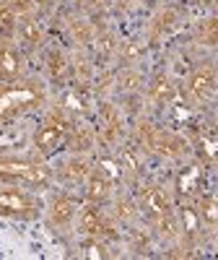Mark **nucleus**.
Listing matches in <instances>:
<instances>
[{"mask_svg":"<svg viewBox=\"0 0 218 260\" xmlns=\"http://www.w3.org/2000/svg\"><path fill=\"white\" fill-rule=\"evenodd\" d=\"M218 86V73L210 62H203L200 68H195L187 78V86H185V94H187V102L190 104H203L213 96Z\"/></svg>","mask_w":218,"mask_h":260,"instance_id":"obj_5","label":"nucleus"},{"mask_svg":"<svg viewBox=\"0 0 218 260\" xmlns=\"http://www.w3.org/2000/svg\"><path fill=\"white\" fill-rule=\"evenodd\" d=\"M60 107L65 112H70V115H83V112H89V99H86L81 91L70 89V91L62 94V104Z\"/></svg>","mask_w":218,"mask_h":260,"instance_id":"obj_21","label":"nucleus"},{"mask_svg":"<svg viewBox=\"0 0 218 260\" xmlns=\"http://www.w3.org/2000/svg\"><path fill=\"white\" fill-rule=\"evenodd\" d=\"M39 213H42V201L34 195L31 187L0 182V216H3V219L31 221Z\"/></svg>","mask_w":218,"mask_h":260,"instance_id":"obj_4","label":"nucleus"},{"mask_svg":"<svg viewBox=\"0 0 218 260\" xmlns=\"http://www.w3.org/2000/svg\"><path fill=\"white\" fill-rule=\"evenodd\" d=\"M203 182H205V175H203V164H190L179 172L177 177V195L182 203H192L198 195L203 192Z\"/></svg>","mask_w":218,"mask_h":260,"instance_id":"obj_9","label":"nucleus"},{"mask_svg":"<svg viewBox=\"0 0 218 260\" xmlns=\"http://www.w3.org/2000/svg\"><path fill=\"white\" fill-rule=\"evenodd\" d=\"M83 187H86V190H83L86 203H96V206L106 203V201H109V195H112V190H115V185L109 182L104 175H99L96 169L89 175V180L83 182Z\"/></svg>","mask_w":218,"mask_h":260,"instance_id":"obj_13","label":"nucleus"},{"mask_svg":"<svg viewBox=\"0 0 218 260\" xmlns=\"http://www.w3.org/2000/svg\"><path fill=\"white\" fill-rule=\"evenodd\" d=\"M99 138L104 143H115L117 141V133H120V115L112 104H101L99 110Z\"/></svg>","mask_w":218,"mask_h":260,"instance_id":"obj_15","label":"nucleus"},{"mask_svg":"<svg viewBox=\"0 0 218 260\" xmlns=\"http://www.w3.org/2000/svg\"><path fill=\"white\" fill-rule=\"evenodd\" d=\"M143 55H146V45L140 39H127L122 45V50H120V57H122V62L127 65V68H133Z\"/></svg>","mask_w":218,"mask_h":260,"instance_id":"obj_23","label":"nucleus"},{"mask_svg":"<svg viewBox=\"0 0 218 260\" xmlns=\"http://www.w3.org/2000/svg\"><path fill=\"white\" fill-rule=\"evenodd\" d=\"M0 182L3 185H24L31 190H50L55 182V172L39 159L0 154Z\"/></svg>","mask_w":218,"mask_h":260,"instance_id":"obj_1","label":"nucleus"},{"mask_svg":"<svg viewBox=\"0 0 218 260\" xmlns=\"http://www.w3.org/2000/svg\"><path fill=\"white\" fill-rule=\"evenodd\" d=\"M94 169L99 172V175H104L112 185H117V182L122 180V175H125L117 156H101V159H96V161H94Z\"/></svg>","mask_w":218,"mask_h":260,"instance_id":"obj_20","label":"nucleus"},{"mask_svg":"<svg viewBox=\"0 0 218 260\" xmlns=\"http://www.w3.org/2000/svg\"><path fill=\"white\" fill-rule=\"evenodd\" d=\"M120 164H122V172H130V175H135L138 172V167H140V161H138V154H135V148L133 146H125L122 151H120Z\"/></svg>","mask_w":218,"mask_h":260,"instance_id":"obj_25","label":"nucleus"},{"mask_svg":"<svg viewBox=\"0 0 218 260\" xmlns=\"http://www.w3.org/2000/svg\"><path fill=\"white\" fill-rule=\"evenodd\" d=\"M94 172V164L86 159L83 154H73L70 159H65L62 167H60V177L70 185H83L89 180V175Z\"/></svg>","mask_w":218,"mask_h":260,"instance_id":"obj_12","label":"nucleus"},{"mask_svg":"<svg viewBox=\"0 0 218 260\" xmlns=\"http://www.w3.org/2000/svg\"><path fill=\"white\" fill-rule=\"evenodd\" d=\"M78 255H81V257H89V260H104V257H109V252H106L104 242H101V240H96V237H86Z\"/></svg>","mask_w":218,"mask_h":260,"instance_id":"obj_24","label":"nucleus"},{"mask_svg":"<svg viewBox=\"0 0 218 260\" xmlns=\"http://www.w3.org/2000/svg\"><path fill=\"white\" fill-rule=\"evenodd\" d=\"M195 211L200 216V224L218 226V198L215 195H198L195 198Z\"/></svg>","mask_w":218,"mask_h":260,"instance_id":"obj_19","label":"nucleus"},{"mask_svg":"<svg viewBox=\"0 0 218 260\" xmlns=\"http://www.w3.org/2000/svg\"><path fill=\"white\" fill-rule=\"evenodd\" d=\"M16 39L18 45L24 50H39L42 42H45V29H42V24L31 16H18V29H16Z\"/></svg>","mask_w":218,"mask_h":260,"instance_id":"obj_10","label":"nucleus"},{"mask_svg":"<svg viewBox=\"0 0 218 260\" xmlns=\"http://www.w3.org/2000/svg\"><path fill=\"white\" fill-rule=\"evenodd\" d=\"M21 71H24V60H21L18 50L11 42H0V81L3 83L18 81Z\"/></svg>","mask_w":218,"mask_h":260,"instance_id":"obj_11","label":"nucleus"},{"mask_svg":"<svg viewBox=\"0 0 218 260\" xmlns=\"http://www.w3.org/2000/svg\"><path fill=\"white\" fill-rule=\"evenodd\" d=\"M55 3H62V0H55Z\"/></svg>","mask_w":218,"mask_h":260,"instance_id":"obj_29","label":"nucleus"},{"mask_svg":"<svg viewBox=\"0 0 218 260\" xmlns=\"http://www.w3.org/2000/svg\"><path fill=\"white\" fill-rule=\"evenodd\" d=\"M96 141V133L89 127V125H83V122H76L73 130H70V138L68 143H65V148H70L73 154H83V151H89Z\"/></svg>","mask_w":218,"mask_h":260,"instance_id":"obj_17","label":"nucleus"},{"mask_svg":"<svg viewBox=\"0 0 218 260\" xmlns=\"http://www.w3.org/2000/svg\"><path fill=\"white\" fill-rule=\"evenodd\" d=\"M203 156H205V161H215L218 159V141L203 138Z\"/></svg>","mask_w":218,"mask_h":260,"instance_id":"obj_26","label":"nucleus"},{"mask_svg":"<svg viewBox=\"0 0 218 260\" xmlns=\"http://www.w3.org/2000/svg\"><path fill=\"white\" fill-rule=\"evenodd\" d=\"M174 96H177V86L171 83L169 76L159 73V76L151 78V83H148V99L154 104H171Z\"/></svg>","mask_w":218,"mask_h":260,"instance_id":"obj_16","label":"nucleus"},{"mask_svg":"<svg viewBox=\"0 0 218 260\" xmlns=\"http://www.w3.org/2000/svg\"><path fill=\"white\" fill-rule=\"evenodd\" d=\"M148 146L154 148V151H159V154L166 156V159H174V156H179L182 151H185V143H182L177 136L166 133V130H151Z\"/></svg>","mask_w":218,"mask_h":260,"instance_id":"obj_14","label":"nucleus"},{"mask_svg":"<svg viewBox=\"0 0 218 260\" xmlns=\"http://www.w3.org/2000/svg\"><path fill=\"white\" fill-rule=\"evenodd\" d=\"M78 211H81L78 198H73V195H68V192H57L47 203V224L57 232H65L78 219Z\"/></svg>","mask_w":218,"mask_h":260,"instance_id":"obj_6","label":"nucleus"},{"mask_svg":"<svg viewBox=\"0 0 218 260\" xmlns=\"http://www.w3.org/2000/svg\"><path fill=\"white\" fill-rule=\"evenodd\" d=\"M45 102V89L37 81H11L0 89V122H8L18 115Z\"/></svg>","mask_w":218,"mask_h":260,"instance_id":"obj_3","label":"nucleus"},{"mask_svg":"<svg viewBox=\"0 0 218 260\" xmlns=\"http://www.w3.org/2000/svg\"><path fill=\"white\" fill-rule=\"evenodd\" d=\"M117 206H120V208H117V213L122 216V219H127V216H133V206H130L127 201H120Z\"/></svg>","mask_w":218,"mask_h":260,"instance_id":"obj_28","label":"nucleus"},{"mask_svg":"<svg viewBox=\"0 0 218 260\" xmlns=\"http://www.w3.org/2000/svg\"><path fill=\"white\" fill-rule=\"evenodd\" d=\"M78 232L83 237H96V240H104V237H109L112 232H109V224L104 219V213L96 203H83L81 211H78Z\"/></svg>","mask_w":218,"mask_h":260,"instance_id":"obj_8","label":"nucleus"},{"mask_svg":"<svg viewBox=\"0 0 218 260\" xmlns=\"http://www.w3.org/2000/svg\"><path fill=\"white\" fill-rule=\"evenodd\" d=\"M138 208H140V213L146 216V219L154 224V221L161 219V216L171 213V201H169V195L164 192V187L151 185V187H143V190H140V195H138Z\"/></svg>","mask_w":218,"mask_h":260,"instance_id":"obj_7","label":"nucleus"},{"mask_svg":"<svg viewBox=\"0 0 218 260\" xmlns=\"http://www.w3.org/2000/svg\"><path fill=\"white\" fill-rule=\"evenodd\" d=\"M76 120L70 112H65L62 107H55L50 110L45 117H42L37 133H34V151L39 156H52L55 151L65 148L70 138V130H73Z\"/></svg>","mask_w":218,"mask_h":260,"instance_id":"obj_2","label":"nucleus"},{"mask_svg":"<svg viewBox=\"0 0 218 260\" xmlns=\"http://www.w3.org/2000/svg\"><path fill=\"white\" fill-rule=\"evenodd\" d=\"M143 83V73L138 68H122L117 73V89L122 94H130V91H135L138 86Z\"/></svg>","mask_w":218,"mask_h":260,"instance_id":"obj_22","label":"nucleus"},{"mask_svg":"<svg viewBox=\"0 0 218 260\" xmlns=\"http://www.w3.org/2000/svg\"><path fill=\"white\" fill-rule=\"evenodd\" d=\"M18 29V13L8 0H0V42H13Z\"/></svg>","mask_w":218,"mask_h":260,"instance_id":"obj_18","label":"nucleus"},{"mask_svg":"<svg viewBox=\"0 0 218 260\" xmlns=\"http://www.w3.org/2000/svg\"><path fill=\"white\" fill-rule=\"evenodd\" d=\"M62 68H65L62 55H60V52H52V55H50V71H52V76L57 78V76L62 73Z\"/></svg>","mask_w":218,"mask_h":260,"instance_id":"obj_27","label":"nucleus"}]
</instances>
